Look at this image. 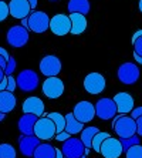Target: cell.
Returning <instances> with one entry per match:
<instances>
[{
    "mask_svg": "<svg viewBox=\"0 0 142 158\" xmlns=\"http://www.w3.org/2000/svg\"><path fill=\"white\" fill-rule=\"evenodd\" d=\"M23 114H33V115H37L40 118L43 117L44 114V103L43 100L40 97H27V98L23 101Z\"/></svg>",
    "mask_w": 142,
    "mask_h": 158,
    "instance_id": "obj_15",
    "label": "cell"
},
{
    "mask_svg": "<svg viewBox=\"0 0 142 158\" xmlns=\"http://www.w3.org/2000/svg\"><path fill=\"white\" fill-rule=\"evenodd\" d=\"M16 66H17V63H16L14 57H10L9 61H7V66H6V69H4V74H6V77L13 76V73H14V70H16Z\"/></svg>",
    "mask_w": 142,
    "mask_h": 158,
    "instance_id": "obj_31",
    "label": "cell"
},
{
    "mask_svg": "<svg viewBox=\"0 0 142 158\" xmlns=\"http://www.w3.org/2000/svg\"><path fill=\"white\" fill-rule=\"evenodd\" d=\"M29 30L30 31H34L37 34L46 33L48 29H50V20L48 15L46 11H37L33 10L30 13L29 17Z\"/></svg>",
    "mask_w": 142,
    "mask_h": 158,
    "instance_id": "obj_5",
    "label": "cell"
},
{
    "mask_svg": "<svg viewBox=\"0 0 142 158\" xmlns=\"http://www.w3.org/2000/svg\"><path fill=\"white\" fill-rule=\"evenodd\" d=\"M109 137H111V134H109V132H107V131H99L98 134L94 137V140H92L91 148L95 151V152H99V151H101L102 143H104L107 138H109Z\"/></svg>",
    "mask_w": 142,
    "mask_h": 158,
    "instance_id": "obj_27",
    "label": "cell"
},
{
    "mask_svg": "<svg viewBox=\"0 0 142 158\" xmlns=\"http://www.w3.org/2000/svg\"><path fill=\"white\" fill-rule=\"evenodd\" d=\"M16 104H17V100H16V96L11 91L6 90V91L0 93V113L7 114V113L14 110Z\"/></svg>",
    "mask_w": 142,
    "mask_h": 158,
    "instance_id": "obj_20",
    "label": "cell"
},
{
    "mask_svg": "<svg viewBox=\"0 0 142 158\" xmlns=\"http://www.w3.org/2000/svg\"><path fill=\"white\" fill-rule=\"evenodd\" d=\"M4 118H6V114H3V113H0V121H3Z\"/></svg>",
    "mask_w": 142,
    "mask_h": 158,
    "instance_id": "obj_47",
    "label": "cell"
},
{
    "mask_svg": "<svg viewBox=\"0 0 142 158\" xmlns=\"http://www.w3.org/2000/svg\"><path fill=\"white\" fill-rule=\"evenodd\" d=\"M17 81V88H20L23 93H31L34 91L39 84H40V78L39 74L34 70H23L18 73V76L16 77Z\"/></svg>",
    "mask_w": 142,
    "mask_h": 158,
    "instance_id": "obj_3",
    "label": "cell"
},
{
    "mask_svg": "<svg viewBox=\"0 0 142 158\" xmlns=\"http://www.w3.org/2000/svg\"><path fill=\"white\" fill-rule=\"evenodd\" d=\"M9 9H10L11 17L20 19V20L29 17L30 13L33 11V9H31V6H30L27 0H11L9 3Z\"/></svg>",
    "mask_w": 142,
    "mask_h": 158,
    "instance_id": "obj_16",
    "label": "cell"
},
{
    "mask_svg": "<svg viewBox=\"0 0 142 158\" xmlns=\"http://www.w3.org/2000/svg\"><path fill=\"white\" fill-rule=\"evenodd\" d=\"M17 157V152H16V148L11 145V144H0V158H16Z\"/></svg>",
    "mask_w": 142,
    "mask_h": 158,
    "instance_id": "obj_28",
    "label": "cell"
},
{
    "mask_svg": "<svg viewBox=\"0 0 142 158\" xmlns=\"http://www.w3.org/2000/svg\"><path fill=\"white\" fill-rule=\"evenodd\" d=\"M50 30L55 36H66L71 33V19L67 15H55L50 20Z\"/></svg>",
    "mask_w": 142,
    "mask_h": 158,
    "instance_id": "obj_12",
    "label": "cell"
},
{
    "mask_svg": "<svg viewBox=\"0 0 142 158\" xmlns=\"http://www.w3.org/2000/svg\"><path fill=\"white\" fill-rule=\"evenodd\" d=\"M16 88H17V81L13 76H9L7 77V91H14Z\"/></svg>",
    "mask_w": 142,
    "mask_h": 158,
    "instance_id": "obj_34",
    "label": "cell"
},
{
    "mask_svg": "<svg viewBox=\"0 0 142 158\" xmlns=\"http://www.w3.org/2000/svg\"><path fill=\"white\" fill-rule=\"evenodd\" d=\"M73 114L83 124L91 123L94 120V117L97 115L95 114V106L92 103H90V101H87V100H84V101H80V103H77L74 106Z\"/></svg>",
    "mask_w": 142,
    "mask_h": 158,
    "instance_id": "obj_9",
    "label": "cell"
},
{
    "mask_svg": "<svg viewBox=\"0 0 142 158\" xmlns=\"http://www.w3.org/2000/svg\"><path fill=\"white\" fill-rule=\"evenodd\" d=\"M132 44H134V53L142 57V36L138 37Z\"/></svg>",
    "mask_w": 142,
    "mask_h": 158,
    "instance_id": "obj_33",
    "label": "cell"
},
{
    "mask_svg": "<svg viewBox=\"0 0 142 158\" xmlns=\"http://www.w3.org/2000/svg\"><path fill=\"white\" fill-rule=\"evenodd\" d=\"M81 158H87V155H84V157H81Z\"/></svg>",
    "mask_w": 142,
    "mask_h": 158,
    "instance_id": "obj_50",
    "label": "cell"
},
{
    "mask_svg": "<svg viewBox=\"0 0 142 158\" xmlns=\"http://www.w3.org/2000/svg\"><path fill=\"white\" fill-rule=\"evenodd\" d=\"M39 117L33 114H23L18 118L17 127L18 131L22 132V135H34V125H36Z\"/></svg>",
    "mask_w": 142,
    "mask_h": 158,
    "instance_id": "obj_19",
    "label": "cell"
},
{
    "mask_svg": "<svg viewBox=\"0 0 142 158\" xmlns=\"http://www.w3.org/2000/svg\"><path fill=\"white\" fill-rule=\"evenodd\" d=\"M136 135L142 137V117L136 120Z\"/></svg>",
    "mask_w": 142,
    "mask_h": 158,
    "instance_id": "obj_37",
    "label": "cell"
},
{
    "mask_svg": "<svg viewBox=\"0 0 142 158\" xmlns=\"http://www.w3.org/2000/svg\"><path fill=\"white\" fill-rule=\"evenodd\" d=\"M84 88L88 94L97 96L105 88V77L99 73H90L84 78Z\"/></svg>",
    "mask_w": 142,
    "mask_h": 158,
    "instance_id": "obj_11",
    "label": "cell"
},
{
    "mask_svg": "<svg viewBox=\"0 0 142 158\" xmlns=\"http://www.w3.org/2000/svg\"><path fill=\"white\" fill-rule=\"evenodd\" d=\"M29 31L30 30L23 27L22 24H18V26H11L10 29L7 30V34H6L9 46L16 47V48L24 47L26 44L29 43V39H30Z\"/></svg>",
    "mask_w": 142,
    "mask_h": 158,
    "instance_id": "obj_4",
    "label": "cell"
},
{
    "mask_svg": "<svg viewBox=\"0 0 142 158\" xmlns=\"http://www.w3.org/2000/svg\"><path fill=\"white\" fill-rule=\"evenodd\" d=\"M61 151L64 158H81L85 155V145L80 138L71 137V138L63 143Z\"/></svg>",
    "mask_w": 142,
    "mask_h": 158,
    "instance_id": "obj_10",
    "label": "cell"
},
{
    "mask_svg": "<svg viewBox=\"0 0 142 158\" xmlns=\"http://www.w3.org/2000/svg\"><path fill=\"white\" fill-rule=\"evenodd\" d=\"M30 3V6H31V9L33 10H36V7H37V0H27Z\"/></svg>",
    "mask_w": 142,
    "mask_h": 158,
    "instance_id": "obj_43",
    "label": "cell"
},
{
    "mask_svg": "<svg viewBox=\"0 0 142 158\" xmlns=\"http://www.w3.org/2000/svg\"><path fill=\"white\" fill-rule=\"evenodd\" d=\"M114 101L117 104L118 108V114H131V111L134 110V98L131 94L128 93H118L114 96Z\"/></svg>",
    "mask_w": 142,
    "mask_h": 158,
    "instance_id": "obj_18",
    "label": "cell"
},
{
    "mask_svg": "<svg viewBox=\"0 0 142 158\" xmlns=\"http://www.w3.org/2000/svg\"><path fill=\"white\" fill-rule=\"evenodd\" d=\"M112 128L120 140L131 138L136 135V121L131 115L127 114H117L112 118Z\"/></svg>",
    "mask_w": 142,
    "mask_h": 158,
    "instance_id": "obj_1",
    "label": "cell"
},
{
    "mask_svg": "<svg viewBox=\"0 0 142 158\" xmlns=\"http://www.w3.org/2000/svg\"><path fill=\"white\" fill-rule=\"evenodd\" d=\"M95 114L101 120H112L118 114L117 104L112 98H99L95 104Z\"/></svg>",
    "mask_w": 142,
    "mask_h": 158,
    "instance_id": "obj_8",
    "label": "cell"
},
{
    "mask_svg": "<svg viewBox=\"0 0 142 158\" xmlns=\"http://www.w3.org/2000/svg\"><path fill=\"white\" fill-rule=\"evenodd\" d=\"M67 9H68L70 15L71 13H80V15L85 16L91 10V4H90V0H68Z\"/></svg>",
    "mask_w": 142,
    "mask_h": 158,
    "instance_id": "obj_22",
    "label": "cell"
},
{
    "mask_svg": "<svg viewBox=\"0 0 142 158\" xmlns=\"http://www.w3.org/2000/svg\"><path fill=\"white\" fill-rule=\"evenodd\" d=\"M55 134H57V128L51 118H48L47 115H43L37 120L36 125H34V135L37 138H40L41 141H48L51 138H55Z\"/></svg>",
    "mask_w": 142,
    "mask_h": 158,
    "instance_id": "obj_2",
    "label": "cell"
},
{
    "mask_svg": "<svg viewBox=\"0 0 142 158\" xmlns=\"http://www.w3.org/2000/svg\"><path fill=\"white\" fill-rule=\"evenodd\" d=\"M71 19V33L74 36H78V34H83L85 30H87V19L84 15L80 13H71L70 15Z\"/></svg>",
    "mask_w": 142,
    "mask_h": 158,
    "instance_id": "obj_21",
    "label": "cell"
},
{
    "mask_svg": "<svg viewBox=\"0 0 142 158\" xmlns=\"http://www.w3.org/2000/svg\"><path fill=\"white\" fill-rule=\"evenodd\" d=\"M2 2H4V0H2Z\"/></svg>",
    "mask_w": 142,
    "mask_h": 158,
    "instance_id": "obj_51",
    "label": "cell"
},
{
    "mask_svg": "<svg viewBox=\"0 0 142 158\" xmlns=\"http://www.w3.org/2000/svg\"><path fill=\"white\" fill-rule=\"evenodd\" d=\"M55 158H64V155H63V151L61 150H59V148H55Z\"/></svg>",
    "mask_w": 142,
    "mask_h": 158,
    "instance_id": "obj_44",
    "label": "cell"
},
{
    "mask_svg": "<svg viewBox=\"0 0 142 158\" xmlns=\"http://www.w3.org/2000/svg\"><path fill=\"white\" fill-rule=\"evenodd\" d=\"M4 78H6V74H4V70H3V69L0 67V83H2Z\"/></svg>",
    "mask_w": 142,
    "mask_h": 158,
    "instance_id": "obj_46",
    "label": "cell"
},
{
    "mask_svg": "<svg viewBox=\"0 0 142 158\" xmlns=\"http://www.w3.org/2000/svg\"><path fill=\"white\" fill-rule=\"evenodd\" d=\"M129 115H131L135 121H136L139 117H142V107H136V108H134V110L131 111V114H129Z\"/></svg>",
    "mask_w": 142,
    "mask_h": 158,
    "instance_id": "obj_36",
    "label": "cell"
},
{
    "mask_svg": "<svg viewBox=\"0 0 142 158\" xmlns=\"http://www.w3.org/2000/svg\"><path fill=\"white\" fill-rule=\"evenodd\" d=\"M48 2H57V0H48Z\"/></svg>",
    "mask_w": 142,
    "mask_h": 158,
    "instance_id": "obj_49",
    "label": "cell"
},
{
    "mask_svg": "<svg viewBox=\"0 0 142 158\" xmlns=\"http://www.w3.org/2000/svg\"><path fill=\"white\" fill-rule=\"evenodd\" d=\"M61 61L57 56L54 54H48L46 57H43L39 64L40 73L46 77H57L59 73L61 71Z\"/></svg>",
    "mask_w": 142,
    "mask_h": 158,
    "instance_id": "obj_7",
    "label": "cell"
},
{
    "mask_svg": "<svg viewBox=\"0 0 142 158\" xmlns=\"http://www.w3.org/2000/svg\"><path fill=\"white\" fill-rule=\"evenodd\" d=\"M141 36H142V30H138V31H135V34L132 36V43H134V41L136 40L138 37H141Z\"/></svg>",
    "mask_w": 142,
    "mask_h": 158,
    "instance_id": "obj_41",
    "label": "cell"
},
{
    "mask_svg": "<svg viewBox=\"0 0 142 158\" xmlns=\"http://www.w3.org/2000/svg\"><path fill=\"white\" fill-rule=\"evenodd\" d=\"M134 59H135V61L138 63V64H142V57L141 56H138V54H135L134 53Z\"/></svg>",
    "mask_w": 142,
    "mask_h": 158,
    "instance_id": "obj_45",
    "label": "cell"
},
{
    "mask_svg": "<svg viewBox=\"0 0 142 158\" xmlns=\"http://www.w3.org/2000/svg\"><path fill=\"white\" fill-rule=\"evenodd\" d=\"M0 56H3L4 59L9 61V59H10V54H9V52L6 50V48H3V47H0Z\"/></svg>",
    "mask_w": 142,
    "mask_h": 158,
    "instance_id": "obj_38",
    "label": "cell"
},
{
    "mask_svg": "<svg viewBox=\"0 0 142 158\" xmlns=\"http://www.w3.org/2000/svg\"><path fill=\"white\" fill-rule=\"evenodd\" d=\"M139 143H141V137L139 135H134V137H131V138L121 140V144H122V148H124L125 152H127L131 147H134V145H136V144H139Z\"/></svg>",
    "mask_w": 142,
    "mask_h": 158,
    "instance_id": "obj_29",
    "label": "cell"
},
{
    "mask_svg": "<svg viewBox=\"0 0 142 158\" xmlns=\"http://www.w3.org/2000/svg\"><path fill=\"white\" fill-rule=\"evenodd\" d=\"M138 7H139V11L142 13V0H139V3H138Z\"/></svg>",
    "mask_w": 142,
    "mask_h": 158,
    "instance_id": "obj_48",
    "label": "cell"
},
{
    "mask_svg": "<svg viewBox=\"0 0 142 158\" xmlns=\"http://www.w3.org/2000/svg\"><path fill=\"white\" fill-rule=\"evenodd\" d=\"M99 152H101V155L104 158H120L121 154L124 152L121 140L120 138H114V137L107 138V140L102 143Z\"/></svg>",
    "mask_w": 142,
    "mask_h": 158,
    "instance_id": "obj_14",
    "label": "cell"
},
{
    "mask_svg": "<svg viewBox=\"0 0 142 158\" xmlns=\"http://www.w3.org/2000/svg\"><path fill=\"white\" fill-rule=\"evenodd\" d=\"M84 130V124L80 123L74 117L73 113H68L66 115V131L70 135H75V134H81Z\"/></svg>",
    "mask_w": 142,
    "mask_h": 158,
    "instance_id": "obj_23",
    "label": "cell"
},
{
    "mask_svg": "<svg viewBox=\"0 0 142 158\" xmlns=\"http://www.w3.org/2000/svg\"><path fill=\"white\" fill-rule=\"evenodd\" d=\"M41 144V140L36 135H22L18 138V148L24 157H33L36 148Z\"/></svg>",
    "mask_w": 142,
    "mask_h": 158,
    "instance_id": "obj_17",
    "label": "cell"
},
{
    "mask_svg": "<svg viewBox=\"0 0 142 158\" xmlns=\"http://www.w3.org/2000/svg\"><path fill=\"white\" fill-rule=\"evenodd\" d=\"M125 158H142V145L136 144L125 152Z\"/></svg>",
    "mask_w": 142,
    "mask_h": 158,
    "instance_id": "obj_30",
    "label": "cell"
},
{
    "mask_svg": "<svg viewBox=\"0 0 142 158\" xmlns=\"http://www.w3.org/2000/svg\"><path fill=\"white\" fill-rule=\"evenodd\" d=\"M6 90H7V77H6L3 81H2V83H0V93L6 91Z\"/></svg>",
    "mask_w": 142,
    "mask_h": 158,
    "instance_id": "obj_39",
    "label": "cell"
},
{
    "mask_svg": "<svg viewBox=\"0 0 142 158\" xmlns=\"http://www.w3.org/2000/svg\"><path fill=\"white\" fill-rule=\"evenodd\" d=\"M55 148L48 143H41L34 151V158H55Z\"/></svg>",
    "mask_w": 142,
    "mask_h": 158,
    "instance_id": "obj_24",
    "label": "cell"
},
{
    "mask_svg": "<svg viewBox=\"0 0 142 158\" xmlns=\"http://www.w3.org/2000/svg\"><path fill=\"white\" fill-rule=\"evenodd\" d=\"M46 115L54 121L55 128H57V134L66 131V115L60 114V113H48V114H46Z\"/></svg>",
    "mask_w": 142,
    "mask_h": 158,
    "instance_id": "obj_26",
    "label": "cell"
},
{
    "mask_svg": "<svg viewBox=\"0 0 142 158\" xmlns=\"http://www.w3.org/2000/svg\"><path fill=\"white\" fill-rule=\"evenodd\" d=\"M118 80L122 83V84H127V85H131V84H135L136 81L139 80V69L136 64L134 63H124L118 67Z\"/></svg>",
    "mask_w": 142,
    "mask_h": 158,
    "instance_id": "obj_6",
    "label": "cell"
},
{
    "mask_svg": "<svg viewBox=\"0 0 142 158\" xmlns=\"http://www.w3.org/2000/svg\"><path fill=\"white\" fill-rule=\"evenodd\" d=\"M98 132H99V130L97 128V127H87V128L83 130V132L80 134V140L83 141L85 148H91L92 140H94V137L97 135Z\"/></svg>",
    "mask_w": 142,
    "mask_h": 158,
    "instance_id": "obj_25",
    "label": "cell"
},
{
    "mask_svg": "<svg viewBox=\"0 0 142 158\" xmlns=\"http://www.w3.org/2000/svg\"><path fill=\"white\" fill-rule=\"evenodd\" d=\"M20 23H22V26H23V27H26V29L29 30V19H27V17L23 19V20H22Z\"/></svg>",
    "mask_w": 142,
    "mask_h": 158,
    "instance_id": "obj_42",
    "label": "cell"
},
{
    "mask_svg": "<svg viewBox=\"0 0 142 158\" xmlns=\"http://www.w3.org/2000/svg\"><path fill=\"white\" fill-rule=\"evenodd\" d=\"M68 138H71V135H70L67 131H63V132H60V134H55V140H57V141H61V143L67 141Z\"/></svg>",
    "mask_w": 142,
    "mask_h": 158,
    "instance_id": "obj_35",
    "label": "cell"
},
{
    "mask_svg": "<svg viewBox=\"0 0 142 158\" xmlns=\"http://www.w3.org/2000/svg\"><path fill=\"white\" fill-rule=\"evenodd\" d=\"M43 93L47 98H59L64 93V83L59 77H47L43 83Z\"/></svg>",
    "mask_w": 142,
    "mask_h": 158,
    "instance_id": "obj_13",
    "label": "cell"
},
{
    "mask_svg": "<svg viewBox=\"0 0 142 158\" xmlns=\"http://www.w3.org/2000/svg\"><path fill=\"white\" fill-rule=\"evenodd\" d=\"M6 66H7V60L4 59L3 56H0V67H2V69H6Z\"/></svg>",
    "mask_w": 142,
    "mask_h": 158,
    "instance_id": "obj_40",
    "label": "cell"
},
{
    "mask_svg": "<svg viewBox=\"0 0 142 158\" xmlns=\"http://www.w3.org/2000/svg\"><path fill=\"white\" fill-rule=\"evenodd\" d=\"M9 15H10L9 4L6 3V2H2V0H0V22H4Z\"/></svg>",
    "mask_w": 142,
    "mask_h": 158,
    "instance_id": "obj_32",
    "label": "cell"
}]
</instances>
